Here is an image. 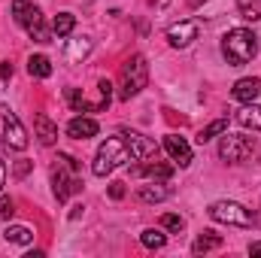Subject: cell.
<instances>
[{"mask_svg": "<svg viewBox=\"0 0 261 258\" xmlns=\"http://www.w3.org/2000/svg\"><path fill=\"white\" fill-rule=\"evenodd\" d=\"M73 28H76V18H73V12H58L55 18H52V34L58 37V40H64L73 34Z\"/></svg>", "mask_w": 261, "mask_h": 258, "instance_id": "obj_19", "label": "cell"}, {"mask_svg": "<svg viewBox=\"0 0 261 258\" xmlns=\"http://www.w3.org/2000/svg\"><path fill=\"white\" fill-rule=\"evenodd\" d=\"M88 52H91V40H88V37H82L79 43H70V49H67V58H70V61H79V58H85Z\"/></svg>", "mask_w": 261, "mask_h": 258, "instance_id": "obj_24", "label": "cell"}, {"mask_svg": "<svg viewBox=\"0 0 261 258\" xmlns=\"http://www.w3.org/2000/svg\"><path fill=\"white\" fill-rule=\"evenodd\" d=\"M249 255H261V240H258V243H252V246H249Z\"/></svg>", "mask_w": 261, "mask_h": 258, "instance_id": "obj_32", "label": "cell"}, {"mask_svg": "<svg viewBox=\"0 0 261 258\" xmlns=\"http://www.w3.org/2000/svg\"><path fill=\"white\" fill-rule=\"evenodd\" d=\"M237 12L243 21H261V0H237Z\"/></svg>", "mask_w": 261, "mask_h": 258, "instance_id": "obj_22", "label": "cell"}, {"mask_svg": "<svg viewBox=\"0 0 261 258\" xmlns=\"http://www.w3.org/2000/svg\"><path fill=\"white\" fill-rule=\"evenodd\" d=\"M206 213H210L213 222H222V225H237V228H252L255 225L252 210H246L237 200H216V203H210Z\"/></svg>", "mask_w": 261, "mask_h": 258, "instance_id": "obj_5", "label": "cell"}, {"mask_svg": "<svg viewBox=\"0 0 261 258\" xmlns=\"http://www.w3.org/2000/svg\"><path fill=\"white\" fill-rule=\"evenodd\" d=\"M222 55L231 67H243L249 64L258 55V37L249 28H234L222 37Z\"/></svg>", "mask_w": 261, "mask_h": 258, "instance_id": "obj_1", "label": "cell"}, {"mask_svg": "<svg viewBox=\"0 0 261 258\" xmlns=\"http://www.w3.org/2000/svg\"><path fill=\"white\" fill-rule=\"evenodd\" d=\"M225 131H228V119H216V122H210L206 128L197 134V143L203 146V143H210L213 137H219V134H225Z\"/></svg>", "mask_w": 261, "mask_h": 258, "instance_id": "obj_23", "label": "cell"}, {"mask_svg": "<svg viewBox=\"0 0 261 258\" xmlns=\"http://www.w3.org/2000/svg\"><path fill=\"white\" fill-rule=\"evenodd\" d=\"M252 152H255V137H249V134H228L225 131V137L219 143V158L225 164H240Z\"/></svg>", "mask_w": 261, "mask_h": 258, "instance_id": "obj_6", "label": "cell"}, {"mask_svg": "<svg viewBox=\"0 0 261 258\" xmlns=\"http://www.w3.org/2000/svg\"><path fill=\"white\" fill-rule=\"evenodd\" d=\"M128 161H130V149H128V143H125V137H107L97 146V152H94L91 173L94 176H107V173H113L116 167H122Z\"/></svg>", "mask_w": 261, "mask_h": 258, "instance_id": "obj_2", "label": "cell"}, {"mask_svg": "<svg viewBox=\"0 0 261 258\" xmlns=\"http://www.w3.org/2000/svg\"><path fill=\"white\" fill-rule=\"evenodd\" d=\"M3 237H6V243H15V246H28V243L34 240V231H31L28 225H9V228L3 231Z\"/></svg>", "mask_w": 261, "mask_h": 258, "instance_id": "obj_18", "label": "cell"}, {"mask_svg": "<svg viewBox=\"0 0 261 258\" xmlns=\"http://www.w3.org/2000/svg\"><path fill=\"white\" fill-rule=\"evenodd\" d=\"M28 73L37 76V79H49L52 76V61L46 55H31L28 58Z\"/></svg>", "mask_w": 261, "mask_h": 258, "instance_id": "obj_20", "label": "cell"}, {"mask_svg": "<svg viewBox=\"0 0 261 258\" xmlns=\"http://www.w3.org/2000/svg\"><path fill=\"white\" fill-rule=\"evenodd\" d=\"M237 122H240L243 128L261 131V107H255V104H243V110L237 113Z\"/></svg>", "mask_w": 261, "mask_h": 258, "instance_id": "obj_17", "label": "cell"}, {"mask_svg": "<svg viewBox=\"0 0 261 258\" xmlns=\"http://www.w3.org/2000/svg\"><path fill=\"white\" fill-rule=\"evenodd\" d=\"M140 243H143L146 249H164V246H167V234L158 231V228H146V231L140 234Z\"/></svg>", "mask_w": 261, "mask_h": 258, "instance_id": "obj_21", "label": "cell"}, {"mask_svg": "<svg viewBox=\"0 0 261 258\" xmlns=\"http://www.w3.org/2000/svg\"><path fill=\"white\" fill-rule=\"evenodd\" d=\"M31 167H34V161H18L12 173H15V176H28V173H31Z\"/></svg>", "mask_w": 261, "mask_h": 258, "instance_id": "obj_29", "label": "cell"}, {"mask_svg": "<svg viewBox=\"0 0 261 258\" xmlns=\"http://www.w3.org/2000/svg\"><path fill=\"white\" fill-rule=\"evenodd\" d=\"M197 31H200L197 18L176 21V24H170V28H167V43H170L173 49H186V46H192V43L197 40Z\"/></svg>", "mask_w": 261, "mask_h": 258, "instance_id": "obj_8", "label": "cell"}, {"mask_svg": "<svg viewBox=\"0 0 261 258\" xmlns=\"http://www.w3.org/2000/svg\"><path fill=\"white\" fill-rule=\"evenodd\" d=\"M137 197H140L143 203H161V200L170 197V189H167L161 179H152L149 186H140V189H137Z\"/></svg>", "mask_w": 261, "mask_h": 258, "instance_id": "obj_15", "label": "cell"}, {"mask_svg": "<svg viewBox=\"0 0 261 258\" xmlns=\"http://www.w3.org/2000/svg\"><path fill=\"white\" fill-rule=\"evenodd\" d=\"M34 137H37V143L40 146H55L58 143V125L49 119V116H37L34 119Z\"/></svg>", "mask_w": 261, "mask_h": 258, "instance_id": "obj_14", "label": "cell"}, {"mask_svg": "<svg viewBox=\"0 0 261 258\" xmlns=\"http://www.w3.org/2000/svg\"><path fill=\"white\" fill-rule=\"evenodd\" d=\"M203 3H206V0H192V6H203Z\"/></svg>", "mask_w": 261, "mask_h": 258, "instance_id": "obj_33", "label": "cell"}, {"mask_svg": "<svg viewBox=\"0 0 261 258\" xmlns=\"http://www.w3.org/2000/svg\"><path fill=\"white\" fill-rule=\"evenodd\" d=\"M146 82H149V64H146V58L143 55H130L128 61L122 64V82H119V97L122 100H130V97H137L143 88H146Z\"/></svg>", "mask_w": 261, "mask_h": 258, "instance_id": "obj_4", "label": "cell"}, {"mask_svg": "<svg viewBox=\"0 0 261 258\" xmlns=\"http://www.w3.org/2000/svg\"><path fill=\"white\" fill-rule=\"evenodd\" d=\"M107 192H110L113 200H122V197H125V183H110V189H107Z\"/></svg>", "mask_w": 261, "mask_h": 258, "instance_id": "obj_28", "label": "cell"}, {"mask_svg": "<svg viewBox=\"0 0 261 258\" xmlns=\"http://www.w3.org/2000/svg\"><path fill=\"white\" fill-rule=\"evenodd\" d=\"M3 186H6V164L0 161V192H3Z\"/></svg>", "mask_w": 261, "mask_h": 258, "instance_id": "obj_31", "label": "cell"}, {"mask_svg": "<svg viewBox=\"0 0 261 258\" xmlns=\"http://www.w3.org/2000/svg\"><path fill=\"white\" fill-rule=\"evenodd\" d=\"M161 228L170 231V234H179V231L186 228V219L176 216V213H164V216H161Z\"/></svg>", "mask_w": 261, "mask_h": 258, "instance_id": "obj_25", "label": "cell"}, {"mask_svg": "<svg viewBox=\"0 0 261 258\" xmlns=\"http://www.w3.org/2000/svg\"><path fill=\"white\" fill-rule=\"evenodd\" d=\"M164 149H167V155L173 158L176 167H189V164H192V146H189L179 134H167V137H164Z\"/></svg>", "mask_w": 261, "mask_h": 258, "instance_id": "obj_12", "label": "cell"}, {"mask_svg": "<svg viewBox=\"0 0 261 258\" xmlns=\"http://www.w3.org/2000/svg\"><path fill=\"white\" fill-rule=\"evenodd\" d=\"M231 97H234L237 104H255V100H261V79L258 76H243V79H237L234 88H231Z\"/></svg>", "mask_w": 261, "mask_h": 258, "instance_id": "obj_11", "label": "cell"}, {"mask_svg": "<svg viewBox=\"0 0 261 258\" xmlns=\"http://www.w3.org/2000/svg\"><path fill=\"white\" fill-rule=\"evenodd\" d=\"M122 137H125V143L130 149V161H152V158H158V146L149 137H143L137 131H125Z\"/></svg>", "mask_w": 261, "mask_h": 258, "instance_id": "obj_10", "label": "cell"}, {"mask_svg": "<svg viewBox=\"0 0 261 258\" xmlns=\"http://www.w3.org/2000/svg\"><path fill=\"white\" fill-rule=\"evenodd\" d=\"M0 116H3V143H6V149H15V152L28 149V131L18 122V116L9 107H0Z\"/></svg>", "mask_w": 261, "mask_h": 258, "instance_id": "obj_7", "label": "cell"}, {"mask_svg": "<svg viewBox=\"0 0 261 258\" xmlns=\"http://www.w3.org/2000/svg\"><path fill=\"white\" fill-rule=\"evenodd\" d=\"M219 246H222V237H219L216 231H203V234L195 237L192 252H195V255H206V252H213V249H219Z\"/></svg>", "mask_w": 261, "mask_h": 258, "instance_id": "obj_16", "label": "cell"}, {"mask_svg": "<svg viewBox=\"0 0 261 258\" xmlns=\"http://www.w3.org/2000/svg\"><path fill=\"white\" fill-rule=\"evenodd\" d=\"M97 119H91V116H76V119H70V125H67V137L70 140H91V137H97Z\"/></svg>", "mask_w": 261, "mask_h": 258, "instance_id": "obj_13", "label": "cell"}, {"mask_svg": "<svg viewBox=\"0 0 261 258\" xmlns=\"http://www.w3.org/2000/svg\"><path fill=\"white\" fill-rule=\"evenodd\" d=\"M82 189V183H79V161L73 158V155H58V164H55V170H52V192L55 197L64 203L70 194H76Z\"/></svg>", "mask_w": 261, "mask_h": 258, "instance_id": "obj_3", "label": "cell"}, {"mask_svg": "<svg viewBox=\"0 0 261 258\" xmlns=\"http://www.w3.org/2000/svg\"><path fill=\"white\" fill-rule=\"evenodd\" d=\"M9 76H12V64L9 61H0V82H6Z\"/></svg>", "mask_w": 261, "mask_h": 258, "instance_id": "obj_30", "label": "cell"}, {"mask_svg": "<svg viewBox=\"0 0 261 258\" xmlns=\"http://www.w3.org/2000/svg\"><path fill=\"white\" fill-rule=\"evenodd\" d=\"M31 6H34L31 0H12V21H15V24H21Z\"/></svg>", "mask_w": 261, "mask_h": 258, "instance_id": "obj_26", "label": "cell"}, {"mask_svg": "<svg viewBox=\"0 0 261 258\" xmlns=\"http://www.w3.org/2000/svg\"><path fill=\"white\" fill-rule=\"evenodd\" d=\"M21 28L31 34V40H34V43H52V31H49L46 15H43V9H40V6H31V9H28V15H24Z\"/></svg>", "mask_w": 261, "mask_h": 258, "instance_id": "obj_9", "label": "cell"}, {"mask_svg": "<svg viewBox=\"0 0 261 258\" xmlns=\"http://www.w3.org/2000/svg\"><path fill=\"white\" fill-rule=\"evenodd\" d=\"M12 213H15V200L12 197H6V194H0V219H12Z\"/></svg>", "mask_w": 261, "mask_h": 258, "instance_id": "obj_27", "label": "cell"}]
</instances>
